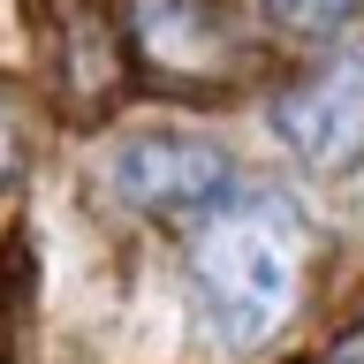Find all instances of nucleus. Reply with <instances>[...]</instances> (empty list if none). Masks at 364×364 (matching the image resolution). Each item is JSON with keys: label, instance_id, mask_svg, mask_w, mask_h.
<instances>
[{"label": "nucleus", "instance_id": "obj_1", "mask_svg": "<svg viewBox=\"0 0 364 364\" xmlns=\"http://www.w3.org/2000/svg\"><path fill=\"white\" fill-rule=\"evenodd\" d=\"M304 250H311L304 205L281 198L273 182H228L205 213H190L182 266L220 349H258L289 326L304 289Z\"/></svg>", "mask_w": 364, "mask_h": 364}, {"label": "nucleus", "instance_id": "obj_2", "mask_svg": "<svg viewBox=\"0 0 364 364\" xmlns=\"http://www.w3.org/2000/svg\"><path fill=\"white\" fill-rule=\"evenodd\" d=\"M107 182L129 213H152V220H190L235 182V159L213 144V136H175V129H144L122 136L107 159Z\"/></svg>", "mask_w": 364, "mask_h": 364}, {"label": "nucleus", "instance_id": "obj_3", "mask_svg": "<svg viewBox=\"0 0 364 364\" xmlns=\"http://www.w3.org/2000/svg\"><path fill=\"white\" fill-rule=\"evenodd\" d=\"M266 122H273V136L326 182L349 175V167H364V53L318 61L304 84H289L273 99Z\"/></svg>", "mask_w": 364, "mask_h": 364}, {"label": "nucleus", "instance_id": "obj_4", "mask_svg": "<svg viewBox=\"0 0 364 364\" xmlns=\"http://www.w3.org/2000/svg\"><path fill=\"white\" fill-rule=\"evenodd\" d=\"M129 31H136V46H144V61L182 68V76H205V68H220V53H228V23L213 16L205 0H136Z\"/></svg>", "mask_w": 364, "mask_h": 364}, {"label": "nucleus", "instance_id": "obj_5", "mask_svg": "<svg viewBox=\"0 0 364 364\" xmlns=\"http://www.w3.org/2000/svg\"><path fill=\"white\" fill-rule=\"evenodd\" d=\"M364 0H266V23L273 31H289V38H334L357 23Z\"/></svg>", "mask_w": 364, "mask_h": 364}, {"label": "nucleus", "instance_id": "obj_6", "mask_svg": "<svg viewBox=\"0 0 364 364\" xmlns=\"http://www.w3.org/2000/svg\"><path fill=\"white\" fill-rule=\"evenodd\" d=\"M326 364H364V334H349V341H341V349H334Z\"/></svg>", "mask_w": 364, "mask_h": 364}, {"label": "nucleus", "instance_id": "obj_7", "mask_svg": "<svg viewBox=\"0 0 364 364\" xmlns=\"http://www.w3.org/2000/svg\"><path fill=\"white\" fill-rule=\"evenodd\" d=\"M0 167H8V129H0Z\"/></svg>", "mask_w": 364, "mask_h": 364}]
</instances>
